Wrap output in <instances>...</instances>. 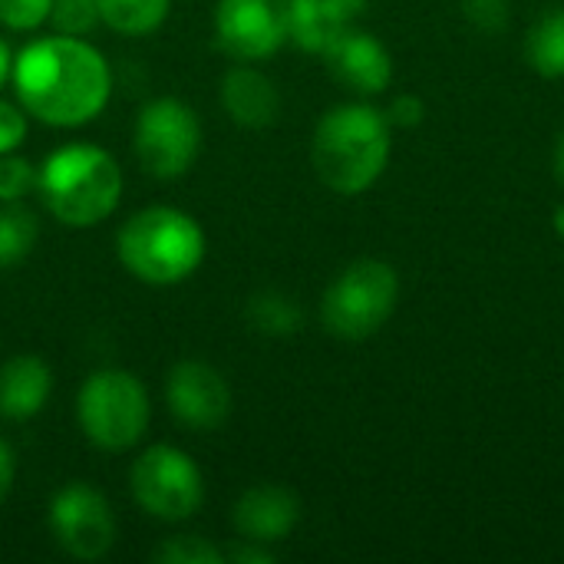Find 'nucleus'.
Here are the masks:
<instances>
[{
    "instance_id": "nucleus-1",
    "label": "nucleus",
    "mask_w": 564,
    "mask_h": 564,
    "mask_svg": "<svg viewBox=\"0 0 564 564\" xmlns=\"http://www.w3.org/2000/svg\"><path fill=\"white\" fill-rule=\"evenodd\" d=\"M10 76L23 112L56 129L93 122L112 89L102 53L86 40L63 33L20 50Z\"/></svg>"
},
{
    "instance_id": "nucleus-2",
    "label": "nucleus",
    "mask_w": 564,
    "mask_h": 564,
    "mask_svg": "<svg viewBox=\"0 0 564 564\" xmlns=\"http://www.w3.org/2000/svg\"><path fill=\"white\" fill-rule=\"evenodd\" d=\"M393 126L370 102H344L324 112L314 129L311 162L317 178L337 195H360L387 172Z\"/></svg>"
},
{
    "instance_id": "nucleus-3",
    "label": "nucleus",
    "mask_w": 564,
    "mask_h": 564,
    "mask_svg": "<svg viewBox=\"0 0 564 564\" xmlns=\"http://www.w3.org/2000/svg\"><path fill=\"white\" fill-rule=\"evenodd\" d=\"M46 212L66 228H93L106 221L122 195L116 159L89 142H73L43 159L36 175Z\"/></svg>"
},
{
    "instance_id": "nucleus-4",
    "label": "nucleus",
    "mask_w": 564,
    "mask_h": 564,
    "mask_svg": "<svg viewBox=\"0 0 564 564\" xmlns=\"http://www.w3.org/2000/svg\"><path fill=\"white\" fill-rule=\"evenodd\" d=\"M116 254L135 281L169 288L192 278L202 264L205 231L192 215L169 205H152L135 212L119 228Z\"/></svg>"
},
{
    "instance_id": "nucleus-5",
    "label": "nucleus",
    "mask_w": 564,
    "mask_h": 564,
    "mask_svg": "<svg viewBox=\"0 0 564 564\" xmlns=\"http://www.w3.org/2000/svg\"><path fill=\"white\" fill-rule=\"evenodd\" d=\"M400 278L387 261L364 258L347 264L321 301L324 327L340 340H367L373 337L397 311Z\"/></svg>"
},
{
    "instance_id": "nucleus-6",
    "label": "nucleus",
    "mask_w": 564,
    "mask_h": 564,
    "mask_svg": "<svg viewBox=\"0 0 564 564\" xmlns=\"http://www.w3.org/2000/svg\"><path fill=\"white\" fill-rule=\"evenodd\" d=\"M76 416L96 449L126 453L149 430V393L129 370H96L76 397Z\"/></svg>"
},
{
    "instance_id": "nucleus-7",
    "label": "nucleus",
    "mask_w": 564,
    "mask_h": 564,
    "mask_svg": "<svg viewBox=\"0 0 564 564\" xmlns=\"http://www.w3.org/2000/svg\"><path fill=\"white\" fill-rule=\"evenodd\" d=\"M129 489L139 509L162 522L192 519L205 499V482L198 466L192 463V456H185L175 446L145 449L129 473Z\"/></svg>"
},
{
    "instance_id": "nucleus-8",
    "label": "nucleus",
    "mask_w": 564,
    "mask_h": 564,
    "mask_svg": "<svg viewBox=\"0 0 564 564\" xmlns=\"http://www.w3.org/2000/svg\"><path fill=\"white\" fill-rule=\"evenodd\" d=\"M202 145V126L192 106L152 99L135 122V159L155 178H178L192 169Z\"/></svg>"
},
{
    "instance_id": "nucleus-9",
    "label": "nucleus",
    "mask_w": 564,
    "mask_h": 564,
    "mask_svg": "<svg viewBox=\"0 0 564 564\" xmlns=\"http://www.w3.org/2000/svg\"><path fill=\"white\" fill-rule=\"evenodd\" d=\"M50 532L69 558L99 562L116 542V519L102 492L69 482L50 502Z\"/></svg>"
},
{
    "instance_id": "nucleus-10",
    "label": "nucleus",
    "mask_w": 564,
    "mask_h": 564,
    "mask_svg": "<svg viewBox=\"0 0 564 564\" xmlns=\"http://www.w3.org/2000/svg\"><path fill=\"white\" fill-rule=\"evenodd\" d=\"M215 30L235 59H268L288 43V0H218Z\"/></svg>"
},
{
    "instance_id": "nucleus-11",
    "label": "nucleus",
    "mask_w": 564,
    "mask_h": 564,
    "mask_svg": "<svg viewBox=\"0 0 564 564\" xmlns=\"http://www.w3.org/2000/svg\"><path fill=\"white\" fill-rule=\"evenodd\" d=\"M165 400L172 416L198 433L218 430L231 413V390L225 377L202 360H182L172 367L165 380Z\"/></svg>"
},
{
    "instance_id": "nucleus-12",
    "label": "nucleus",
    "mask_w": 564,
    "mask_h": 564,
    "mask_svg": "<svg viewBox=\"0 0 564 564\" xmlns=\"http://www.w3.org/2000/svg\"><path fill=\"white\" fill-rule=\"evenodd\" d=\"M324 59H327L330 76L340 86H347L350 93H357V96H377L393 79L390 50L373 33L357 30V26H350L347 33H340L327 46Z\"/></svg>"
},
{
    "instance_id": "nucleus-13",
    "label": "nucleus",
    "mask_w": 564,
    "mask_h": 564,
    "mask_svg": "<svg viewBox=\"0 0 564 564\" xmlns=\"http://www.w3.org/2000/svg\"><path fill=\"white\" fill-rule=\"evenodd\" d=\"M231 522L248 542L274 545L297 529L301 499L284 486H254L235 502Z\"/></svg>"
},
{
    "instance_id": "nucleus-14",
    "label": "nucleus",
    "mask_w": 564,
    "mask_h": 564,
    "mask_svg": "<svg viewBox=\"0 0 564 564\" xmlns=\"http://www.w3.org/2000/svg\"><path fill=\"white\" fill-rule=\"evenodd\" d=\"M370 0H288V40L307 53H327V46L347 33Z\"/></svg>"
},
{
    "instance_id": "nucleus-15",
    "label": "nucleus",
    "mask_w": 564,
    "mask_h": 564,
    "mask_svg": "<svg viewBox=\"0 0 564 564\" xmlns=\"http://www.w3.org/2000/svg\"><path fill=\"white\" fill-rule=\"evenodd\" d=\"M221 106L245 129H268L281 112L278 86L251 66H231L221 79Z\"/></svg>"
},
{
    "instance_id": "nucleus-16",
    "label": "nucleus",
    "mask_w": 564,
    "mask_h": 564,
    "mask_svg": "<svg viewBox=\"0 0 564 564\" xmlns=\"http://www.w3.org/2000/svg\"><path fill=\"white\" fill-rule=\"evenodd\" d=\"M50 390H53V373L46 360L33 354L10 357L0 367V416L13 423L33 420L46 406Z\"/></svg>"
},
{
    "instance_id": "nucleus-17",
    "label": "nucleus",
    "mask_w": 564,
    "mask_h": 564,
    "mask_svg": "<svg viewBox=\"0 0 564 564\" xmlns=\"http://www.w3.org/2000/svg\"><path fill=\"white\" fill-rule=\"evenodd\" d=\"M525 59L539 76H564V7H552L529 26Z\"/></svg>"
},
{
    "instance_id": "nucleus-18",
    "label": "nucleus",
    "mask_w": 564,
    "mask_h": 564,
    "mask_svg": "<svg viewBox=\"0 0 564 564\" xmlns=\"http://www.w3.org/2000/svg\"><path fill=\"white\" fill-rule=\"evenodd\" d=\"M245 317L251 324V330L264 334V337H291L301 330L304 324V314H301V304L281 291H261L248 301L245 307Z\"/></svg>"
},
{
    "instance_id": "nucleus-19",
    "label": "nucleus",
    "mask_w": 564,
    "mask_h": 564,
    "mask_svg": "<svg viewBox=\"0 0 564 564\" xmlns=\"http://www.w3.org/2000/svg\"><path fill=\"white\" fill-rule=\"evenodd\" d=\"M99 20L126 36H145L159 30L169 17L172 0H96Z\"/></svg>"
},
{
    "instance_id": "nucleus-20",
    "label": "nucleus",
    "mask_w": 564,
    "mask_h": 564,
    "mask_svg": "<svg viewBox=\"0 0 564 564\" xmlns=\"http://www.w3.org/2000/svg\"><path fill=\"white\" fill-rule=\"evenodd\" d=\"M36 235L40 228L33 212L20 208L17 202H7V208H0V268L20 264L33 251Z\"/></svg>"
},
{
    "instance_id": "nucleus-21",
    "label": "nucleus",
    "mask_w": 564,
    "mask_h": 564,
    "mask_svg": "<svg viewBox=\"0 0 564 564\" xmlns=\"http://www.w3.org/2000/svg\"><path fill=\"white\" fill-rule=\"evenodd\" d=\"M159 564H225V552L205 542L202 535H175L152 552Z\"/></svg>"
},
{
    "instance_id": "nucleus-22",
    "label": "nucleus",
    "mask_w": 564,
    "mask_h": 564,
    "mask_svg": "<svg viewBox=\"0 0 564 564\" xmlns=\"http://www.w3.org/2000/svg\"><path fill=\"white\" fill-rule=\"evenodd\" d=\"M50 20L63 36H83L99 23V3L96 0H53Z\"/></svg>"
},
{
    "instance_id": "nucleus-23",
    "label": "nucleus",
    "mask_w": 564,
    "mask_h": 564,
    "mask_svg": "<svg viewBox=\"0 0 564 564\" xmlns=\"http://www.w3.org/2000/svg\"><path fill=\"white\" fill-rule=\"evenodd\" d=\"M53 0H0V23L10 30H36L50 20Z\"/></svg>"
},
{
    "instance_id": "nucleus-24",
    "label": "nucleus",
    "mask_w": 564,
    "mask_h": 564,
    "mask_svg": "<svg viewBox=\"0 0 564 564\" xmlns=\"http://www.w3.org/2000/svg\"><path fill=\"white\" fill-rule=\"evenodd\" d=\"M33 185V165L17 155H0V202H20Z\"/></svg>"
},
{
    "instance_id": "nucleus-25",
    "label": "nucleus",
    "mask_w": 564,
    "mask_h": 564,
    "mask_svg": "<svg viewBox=\"0 0 564 564\" xmlns=\"http://www.w3.org/2000/svg\"><path fill=\"white\" fill-rule=\"evenodd\" d=\"M463 13L482 33H502L509 26V0H463Z\"/></svg>"
},
{
    "instance_id": "nucleus-26",
    "label": "nucleus",
    "mask_w": 564,
    "mask_h": 564,
    "mask_svg": "<svg viewBox=\"0 0 564 564\" xmlns=\"http://www.w3.org/2000/svg\"><path fill=\"white\" fill-rule=\"evenodd\" d=\"M387 122L397 126V129H416L426 116V106L416 93H400L390 106H387Z\"/></svg>"
},
{
    "instance_id": "nucleus-27",
    "label": "nucleus",
    "mask_w": 564,
    "mask_h": 564,
    "mask_svg": "<svg viewBox=\"0 0 564 564\" xmlns=\"http://www.w3.org/2000/svg\"><path fill=\"white\" fill-rule=\"evenodd\" d=\"M26 135V112L13 102L0 99V155L13 152Z\"/></svg>"
},
{
    "instance_id": "nucleus-28",
    "label": "nucleus",
    "mask_w": 564,
    "mask_h": 564,
    "mask_svg": "<svg viewBox=\"0 0 564 564\" xmlns=\"http://www.w3.org/2000/svg\"><path fill=\"white\" fill-rule=\"evenodd\" d=\"M225 562L231 564H268L274 562V552H268V545H261V542H241V545H235V549H228L225 552Z\"/></svg>"
},
{
    "instance_id": "nucleus-29",
    "label": "nucleus",
    "mask_w": 564,
    "mask_h": 564,
    "mask_svg": "<svg viewBox=\"0 0 564 564\" xmlns=\"http://www.w3.org/2000/svg\"><path fill=\"white\" fill-rule=\"evenodd\" d=\"M13 476H17V459H13V449L0 440V502L10 496L13 489Z\"/></svg>"
},
{
    "instance_id": "nucleus-30",
    "label": "nucleus",
    "mask_w": 564,
    "mask_h": 564,
    "mask_svg": "<svg viewBox=\"0 0 564 564\" xmlns=\"http://www.w3.org/2000/svg\"><path fill=\"white\" fill-rule=\"evenodd\" d=\"M10 69H13V59H10V46H7V43L0 40V86L7 83Z\"/></svg>"
},
{
    "instance_id": "nucleus-31",
    "label": "nucleus",
    "mask_w": 564,
    "mask_h": 564,
    "mask_svg": "<svg viewBox=\"0 0 564 564\" xmlns=\"http://www.w3.org/2000/svg\"><path fill=\"white\" fill-rule=\"evenodd\" d=\"M555 175H558V182L564 185V129L562 135H558V142H555Z\"/></svg>"
},
{
    "instance_id": "nucleus-32",
    "label": "nucleus",
    "mask_w": 564,
    "mask_h": 564,
    "mask_svg": "<svg viewBox=\"0 0 564 564\" xmlns=\"http://www.w3.org/2000/svg\"><path fill=\"white\" fill-rule=\"evenodd\" d=\"M552 225H555V235L564 238V202L555 208V218H552Z\"/></svg>"
}]
</instances>
